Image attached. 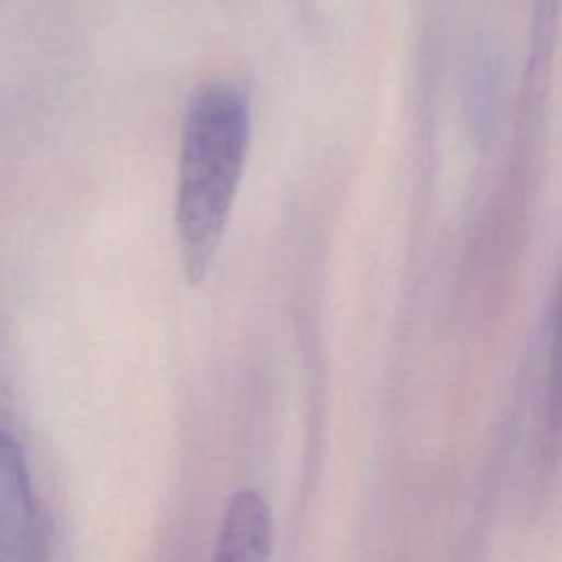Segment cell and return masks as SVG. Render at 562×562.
<instances>
[{
  "mask_svg": "<svg viewBox=\"0 0 562 562\" xmlns=\"http://www.w3.org/2000/svg\"><path fill=\"white\" fill-rule=\"evenodd\" d=\"M248 97L228 81L204 86L189 103L178 160L176 228L189 285L211 270L248 158Z\"/></svg>",
  "mask_w": 562,
  "mask_h": 562,
  "instance_id": "6da1fadb",
  "label": "cell"
},
{
  "mask_svg": "<svg viewBox=\"0 0 562 562\" xmlns=\"http://www.w3.org/2000/svg\"><path fill=\"white\" fill-rule=\"evenodd\" d=\"M48 527L20 443L0 430V562L46 555Z\"/></svg>",
  "mask_w": 562,
  "mask_h": 562,
  "instance_id": "7a4b0ae2",
  "label": "cell"
},
{
  "mask_svg": "<svg viewBox=\"0 0 562 562\" xmlns=\"http://www.w3.org/2000/svg\"><path fill=\"white\" fill-rule=\"evenodd\" d=\"M272 553V514L257 490H239L226 505L213 560L261 562Z\"/></svg>",
  "mask_w": 562,
  "mask_h": 562,
  "instance_id": "3957f363",
  "label": "cell"
}]
</instances>
